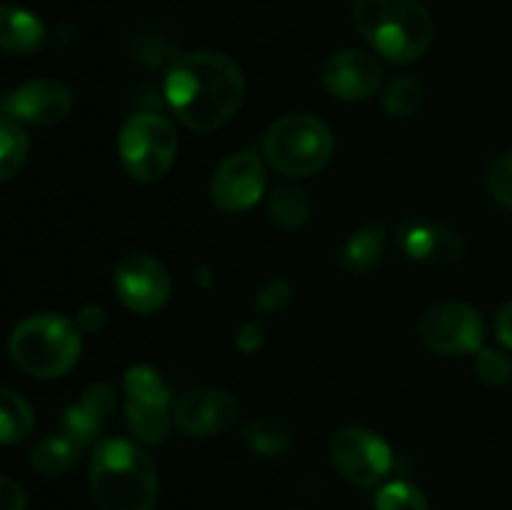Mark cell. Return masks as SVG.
Instances as JSON below:
<instances>
[{
    "instance_id": "3",
    "label": "cell",
    "mask_w": 512,
    "mask_h": 510,
    "mask_svg": "<svg viewBox=\"0 0 512 510\" xmlns=\"http://www.w3.org/2000/svg\"><path fill=\"white\" fill-rule=\"evenodd\" d=\"M355 28L383 58L413 63L433 45L435 20L418 0H355Z\"/></svg>"
},
{
    "instance_id": "6",
    "label": "cell",
    "mask_w": 512,
    "mask_h": 510,
    "mask_svg": "<svg viewBox=\"0 0 512 510\" xmlns=\"http://www.w3.org/2000/svg\"><path fill=\"white\" fill-rule=\"evenodd\" d=\"M120 163L138 183H155L173 168L178 135L173 123L158 113H138L123 125L118 138Z\"/></svg>"
},
{
    "instance_id": "11",
    "label": "cell",
    "mask_w": 512,
    "mask_h": 510,
    "mask_svg": "<svg viewBox=\"0 0 512 510\" xmlns=\"http://www.w3.org/2000/svg\"><path fill=\"white\" fill-rule=\"evenodd\" d=\"M265 193V165L250 150L233 153L215 168L210 180V200L223 213H245Z\"/></svg>"
},
{
    "instance_id": "19",
    "label": "cell",
    "mask_w": 512,
    "mask_h": 510,
    "mask_svg": "<svg viewBox=\"0 0 512 510\" xmlns=\"http://www.w3.org/2000/svg\"><path fill=\"white\" fill-rule=\"evenodd\" d=\"M80 445L73 443L65 433H53L40 438L38 443L30 448V465L33 470H38L40 475H48V478H55V475L68 473L75 465L80 455Z\"/></svg>"
},
{
    "instance_id": "21",
    "label": "cell",
    "mask_w": 512,
    "mask_h": 510,
    "mask_svg": "<svg viewBox=\"0 0 512 510\" xmlns=\"http://www.w3.org/2000/svg\"><path fill=\"white\" fill-rule=\"evenodd\" d=\"M310 210H313V205H310L308 193L298 185L283 183L270 190L268 213L280 228H300L310 218Z\"/></svg>"
},
{
    "instance_id": "1",
    "label": "cell",
    "mask_w": 512,
    "mask_h": 510,
    "mask_svg": "<svg viewBox=\"0 0 512 510\" xmlns=\"http://www.w3.org/2000/svg\"><path fill=\"white\" fill-rule=\"evenodd\" d=\"M165 98L180 123L210 133L223 128L243 105V70L228 55L213 50L180 55L165 78Z\"/></svg>"
},
{
    "instance_id": "10",
    "label": "cell",
    "mask_w": 512,
    "mask_h": 510,
    "mask_svg": "<svg viewBox=\"0 0 512 510\" xmlns=\"http://www.w3.org/2000/svg\"><path fill=\"white\" fill-rule=\"evenodd\" d=\"M113 288L120 303L140 315L163 308L173 290V280L165 265L148 253H130L115 265Z\"/></svg>"
},
{
    "instance_id": "14",
    "label": "cell",
    "mask_w": 512,
    "mask_h": 510,
    "mask_svg": "<svg viewBox=\"0 0 512 510\" xmlns=\"http://www.w3.org/2000/svg\"><path fill=\"white\" fill-rule=\"evenodd\" d=\"M0 108L18 123L55 125L68 118L70 108H73V93L60 80L38 78L5 95Z\"/></svg>"
},
{
    "instance_id": "15",
    "label": "cell",
    "mask_w": 512,
    "mask_h": 510,
    "mask_svg": "<svg viewBox=\"0 0 512 510\" xmlns=\"http://www.w3.org/2000/svg\"><path fill=\"white\" fill-rule=\"evenodd\" d=\"M398 245L410 260L433 268H453L465 255V243L455 230L425 218L403 220L398 225Z\"/></svg>"
},
{
    "instance_id": "5",
    "label": "cell",
    "mask_w": 512,
    "mask_h": 510,
    "mask_svg": "<svg viewBox=\"0 0 512 510\" xmlns=\"http://www.w3.org/2000/svg\"><path fill=\"white\" fill-rule=\"evenodd\" d=\"M335 140L328 125L308 113L275 120L263 138V153L275 170L290 178H308L333 158Z\"/></svg>"
},
{
    "instance_id": "32",
    "label": "cell",
    "mask_w": 512,
    "mask_h": 510,
    "mask_svg": "<svg viewBox=\"0 0 512 510\" xmlns=\"http://www.w3.org/2000/svg\"><path fill=\"white\" fill-rule=\"evenodd\" d=\"M495 333H498L500 343L508 350H512V300L505 303L503 308L498 310V315H495Z\"/></svg>"
},
{
    "instance_id": "4",
    "label": "cell",
    "mask_w": 512,
    "mask_h": 510,
    "mask_svg": "<svg viewBox=\"0 0 512 510\" xmlns=\"http://www.w3.org/2000/svg\"><path fill=\"white\" fill-rule=\"evenodd\" d=\"M83 330L58 313H38L15 325L10 335V358L33 378H60L80 358Z\"/></svg>"
},
{
    "instance_id": "28",
    "label": "cell",
    "mask_w": 512,
    "mask_h": 510,
    "mask_svg": "<svg viewBox=\"0 0 512 510\" xmlns=\"http://www.w3.org/2000/svg\"><path fill=\"white\" fill-rule=\"evenodd\" d=\"M290 298H293V288H290L288 280L275 278L268 280L258 290V295H255V308L263 310V313H280L290 303Z\"/></svg>"
},
{
    "instance_id": "13",
    "label": "cell",
    "mask_w": 512,
    "mask_h": 510,
    "mask_svg": "<svg viewBox=\"0 0 512 510\" xmlns=\"http://www.w3.org/2000/svg\"><path fill=\"white\" fill-rule=\"evenodd\" d=\"M238 400L223 388L188 390L173 408V418L185 435L210 438L238 423Z\"/></svg>"
},
{
    "instance_id": "29",
    "label": "cell",
    "mask_w": 512,
    "mask_h": 510,
    "mask_svg": "<svg viewBox=\"0 0 512 510\" xmlns=\"http://www.w3.org/2000/svg\"><path fill=\"white\" fill-rule=\"evenodd\" d=\"M0 510H28V495L18 480L0 475Z\"/></svg>"
},
{
    "instance_id": "25",
    "label": "cell",
    "mask_w": 512,
    "mask_h": 510,
    "mask_svg": "<svg viewBox=\"0 0 512 510\" xmlns=\"http://www.w3.org/2000/svg\"><path fill=\"white\" fill-rule=\"evenodd\" d=\"M375 510H428L423 490L408 480H393L375 495Z\"/></svg>"
},
{
    "instance_id": "18",
    "label": "cell",
    "mask_w": 512,
    "mask_h": 510,
    "mask_svg": "<svg viewBox=\"0 0 512 510\" xmlns=\"http://www.w3.org/2000/svg\"><path fill=\"white\" fill-rule=\"evenodd\" d=\"M385 230L383 225H365L350 233L340 248V268L350 275H365L378 268L385 255Z\"/></svg>"
},
{
    "instance_id": "26",
    "label": "cell",
    "mask_w": 512,
    "mask_h": 510,
    "mask_svg": "<svg viewBox=\"0 0 512 510\" xmlns=\"http://www.w3.org/2000/svg\"><path fill=\"white\" fill-rule=\"evenodd\" d=\"M475 375L483 380L490 388H500L510 380L512 375V360L503 350L495 348H480L475 353Z\"/></svg>"
},
{
    "instance_id": "33",
    "label": "cell",
    "mask_w": 512,
    "mask_h": 510,
    "mask_svg": "<svg viewBox=\"0 0 512 510\" xmlns=\"http://www.w3.org/2000/svg\"><path fill=\"white\" fill-rule=\"evenodd\" d=\"M290 510H315V508H290Z\"/></svg>"
},
{
    "instance_id": "8",
    "label": "cell",
    "mask_w": 512,
    "mask_h": 510,
    "mask_svg": "<svg viewBox=\"0 0 512 510\" xmlns=\"http://www.w3.org/2000/svg\"><path fill=\"white\" fill-rule=\"evenodd\" d=\"M330 460L353 485H375L393 468V450L383 435L363 425H345L330 438Z\"/></svg>"
},
{
    "instance_id": "7",
    "label": "cell",
    "mask_w": 512,
    "mask_h": 510,
    "mask_svg": "<svg viewBox=\"0 0 512 510\" xmlns=\"http://www.w3.org/2000/svg\"><path fill=\"white\" fill-rule=\"evenodd\" d=\"M125 420L140 443H160L170 430V388L150 365H133L123 378Z\"/></svg>"
},
{
    "instance_id": "22",
    "label": "cell",
    "mask_w": 512,
    "mask_h": 510,
    "mask_svg": "<svg viewBox=\"0 0 512 510\" xmlns=\"http://www.w3.org/2000/svg\"><path fill=\"white\" fill-rule=\"evenodd\" d=\"M30 153V140L18 120L3 115L0 118V183L13 178L25 165Z\"/></svg>"
},
{
    "instance_id": "23",
    "label": "cell",
    "mask_w": 512,
    "mask_h": 510,
    "mask_svg": "<svg viewBox=\"0 0 512 510\" xmlns=\"http://www.w3.org/2000/svg\"><path fill=\"white\" fill-rule=\"evenodd\" d=\"M243 438L253 453L263 455V458H280L285 450L290 448V435L278 420L270 418H255L245 423Z\"/></svg>"
},
{
    "instance_id": "31",
    "label": "cell",
    "mask_w": 512,
    "mask_h": 510,
    "mask_svg": "<svg viewBox=\"0 0 512 510\" xmlns=\"http://www.w3.org/2000/svg\"><path fill=\"white\" fill-rule=\"evenodd\" d=\"M75 323H78V328L83 333H95V330H100L105 325V310L100 305H83Z\"/></svg>"
},
{
    "instance_id": "12",
    "label": "cell",
    "mask_w": 512,
    "mask_h": 510,
    "mask_svg": "<svg viewBox=\"0 0 512 510\" xmlns=\"http://www.w3.org/2000/svg\"><path fill=\"white\" fill-rule=\"evenodd\" d=\"M320 78L333 98L358 103V100H368L380 88L383 65L368 50L345 48L325 60Z\"/></svg>"
},
{
    "instance_id": "20",
    "label": "cell",
    "mask_w": 512,
    "mask_h": 510,
    "mask_svg": "<svg viewBox=\"0 0 512 510\" xmlns=\"http://www.w3.org/2000/svg\"><path fill=\"white\" fill-rule=\"evenodd\" d=\"M33 408L20 393L0 388V445L23 443L33 433Z\"/></svg>"
},
{
    "instance_id": "9",
    "label": "cell",
    "mask_w": 512,
    "mask_h": 510,
    "mask_svg": "<svg viewBox=\"0 0 512 510\" xmlns=\"http://www.w3.org/2000/svg\"><path fill=\"white\" fill-rule=\"evenodd\" d=\"M418 330L420 340L440 355H470L483 348V315L473 305L458 300L433 305L420 318Z\"/></svg>"
},
{
    "instance_id": "30",
    "label": "cell",
    "mask_w": 512,
    "mask_h": 510,
    "mask_svg": "<svg viewBox=\"0 0 512 510\" xmlns=\"http://www.w3.org/2000/svg\"><path fill=\"white\" fill-rule=\"evenodd\" d=\"M235 345H238L243 353H255V350L263 345V328L258 323H245L243 328L235 333Z\"/></svg>"
},
{
    "instance_id": "16",
    "label": "cell",
    "mask_w": 512,
    "mask_h": 510,
    "mask_svg": "<svg viewBox=\"0 0 512 510\" xmlns=\"http://www.w3.org/2000/svg\"><path fill=\"white\" fill-rule=\"evenodd\" d=\"M115 405H118V395H115L113 385H88L78 403L70 405L63 413V418H60V433L68 435L80 448H88L98 438V433L103 430L105 420L113 413Z\"/></svg>"
},
{
    "instance_id": "27",
    "label": "cell",
    "mask_w": 512,
    "mask_h": 510,
    "mask_svg": "<svg viewBox=\"0 0 512 510\" xmlns=\"http://www.w3.org/2000/svg\"><path fill=\"white\" fill-rule=\"evenodd\" d=\"M485 185H488V193L493 195L500 205L512 210V150L510 153L498 155V158L490 163Z\"/></svg>"
},
{
    "instance_id": "2",
    "label": "cell",
    "mask_w": 512,
    "mask_h": 510,
    "mask_svg": "<svg viewBox=\"0 0 512 510\" xmlns=\"http://www.w3.org/2000/svg\"><path fill=\"white\" fill-rule=\"evenodd\" d=\"M90 493L100 510H155L158 470L135 440L105 438L90 458Z\"/></svg>"
},
{
    "instance_id": "24",
    "label": "cell",
    "mask_w": 512,
    "mask_h": 510,
    "mask_svg": "<svg viewBox=\"0 0 512 510\" xmlns=\"http://www.w3.org/2000/svg\"><path fill=\"white\" fill-rule=\"evenodd\" d=\"M420 103H423V85L410 73L398 75L385 90L383 108L393 118H410V115L418 113Z\"/></svg>"
},
{
    "instance_id": "17",
    "label": "cell",
    "mask_w": 512,
    "mask_h": 510,
    "mask_svg": "<svg viewBox=\"0 0 512 510\" xmlns=\"http://www.w3.org/2000/svg\"><path fill=\"white\" fill-rule=\"evenodd\" d=\"M48 30L43 20L13 3H0V50L13 55H33L45 45Z\"/></svg>"
}]
</instances>
